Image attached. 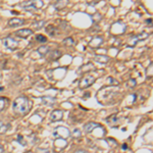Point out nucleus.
<instances>
[{"instance_id":"18","label":"nucleus","mask_w":153,"mask_h":153,"mask_svg":"<svg viewBox=\"0 0 153 153\" xmlns=\"http://www.w3.org/2000/svg\"><path fill=\"white\" fill-rule=\"evenodd\" d=\"M45 25V21H39V22H36V23L33 24V26L35 27V30H39L41 29L42 27Z\"/></svg>"},{"instance_id":"4","label":"nucleus","mask_w":153,"mask_h":153,"mask_svg":"<svg viewBox=\"0 0 153 153\" xmlns=\"http://www.w3.org/2000/svg\"><path fill=\"white\" fill-rule=\"evenodd\" d=\"M53 135L55 136V137H59V138H68L70 137L71 133L68 129H66L65 127H59V128H56L55 130H54L53 132Z\"/></svg>"},{"instance_id":"24","label":"nucleus","mask_w":153,"mask_h":153,"mask_svg":"<svg viewBox=\"0 0 153 153\" xmlns=\"http://www.w3.org/2000/svg\"><path fill=\"white\" fill-rule=\"evenodd\" d=\"M129 85L130 86H133V87H135V86H136V80H135V79H131V80L129 81Z\"/></svg>"},{"instance_id":"3","label":"nucleus","mask_w":153,"mask_h":153,"mask_svg":"<svg viewBox=\"0 0 153 153\" xmlns=\"http://www.w3.org/2000/svg\"><path fill=\"white\" fill-rule=\"evenodd\" d=\"M95 82V78L93 76H84V78L82 79V80L80 81V84H79V86H80L81 89H86L88 87H90L91 85H92L93 83Z\"/></svg>"},{"instance_id":"5","label":"nucleus","mask_w":153,"mask_h":153,"mask_svg":"<svg viewBox=\"0 0 153 153\" xmlns=\"http://www.w3.org/2000/svg\"><path fill=\"white\" fill-rule=\"evenodd\" d=\"M62 117H63V112H62V110H59V109L53 110L50 114L51 122H58V120H62Z\"/></svg>"},{"instance_id":"11","label":"nucleus","mask_w":153,"mask_h":153,"mask_svg":"<svg viewBox=\"0 0 153 153\" xmlns=\"http://www.w3.org/2000/svg\"><path fill=\"white\" fill-rule=\"evenodd\" d=\"M42 102L44 103V104H47V105H51L53 104L54 102H55V99H54L53 97H43L42 98Z\"/></svg>"},{"instance_id":"9","label":"nucleus","mask_w":153,"mask_h":153,"mask_svg":"<svg viewBox=\"0 0 153 153\" xmlns=\"http://www.w3.org/2000/svg\"><path fill=\"white\" fill-rule=\"evenodd\" d=\"M103 43V38L102 37H95L93 38L92 40L90 42V46L93 48H96V47H99L101 44Z\"/></svg>"},{"instance_id":"20","label":"nucleus","mask_w":153,"mask_h":153,"mask_svg":"<svg viewBox=\"0 0 153 153\" xmlns=\"http://www.w3.org/2000/svg\"><path fill=\"white\" fill-rule=\"evenodd\" d=\"M63 43H65V45H68V46H71L74 45V39L73 38H66L63 40Z\"/></svg>"},{"instance_id":"8","label":"nucleus","mask_w":153,"mask_h":153,"mask_svg":"<svg viewBox=\"0 0 153 153\" xmlns=\"http://www.w3.org/2000/svg\"><path fill=\"white\" fill-rule=\"evenodd\" d=\"M100 127L99 124H97V123H88V124H86L84 126V131H85L86 133H91L92 131H94L96 128Z\"/></svg>"},{"instance_id":"13","label":"nucleus","mask_w":153,"mask_h":153,"mask_svg":"<svg viewBox=\"0 0 153 153\" xmlns=\"http://www.w3.org/2000/svg\"><path fill=\"white\" fill-rule=\"evenodd\" d=\"M49 52V47L48 46H41V47L38 48V53L40 55H46Z\"/></svg>"},{"instance_id":"12","label":"nucleus","mask_w":153,"mask_h":153,"mask_svg":"<svg viewBox=\"0 0 153 153\" xmlns=\"http://www.w3.org/2000/svg\"><path fill=\"white\" fill-rule=\"evenodd\" d=\"M60 55H61V52L59 50H53V51H51V53H50V59L56 60V59H58L60 57Z\"/></svg>"},{"instance_id":"26","label":"nucleus","mask_w":153,"mask_h":153,"mask_svg":"<svg viewBox=\"0 0 153 153\" xmlns=\"http://www.w3.org/2000/svg\"><path fill=\"white\" fill-rule=\"evenodd\" d=\"M3 152H4L3 146H0V153H3Z\"/></svg>"},{"instance_id":"25","label":"nucleus","mask_w":153,"mask_h":153,"mask_svg":"<svg viewBox=\"0 0 153 153\" xmlns=\"http://www.w3.org/2000/svg\"><path fill=\"white\" fill-rule=\"evenodd\" d=\"M76 153H87V152L84 151V150H78V151H76Z\"/></svg>"},{"instance_id":"28","label":"nucleus","mask_w":153,"mask_h":153,"mask_svg":"<svg viewBox=\"0 0 153 153\" xmlns=\"http://www.w3.org/2000/svg\"><path fill=\"white\" fill-rule=\"evenodd\" d=\"M3 90V87H0V91H2Z\"/></svg>"},{"instance_id":"2","label":"nucleus","mask_w":153,"mask_h":153,"mask_svg":"<svg viewBox=\"0 0 153 153\" xmlns=\"http://www.w3.org/2000/svg\"><path fill=\"white\" fill-rule=\"evenodd\" d=\"M2 42H3V45L9 50H16L19 47V42L14 40L13 38H11V37H6L2 40Z\"/></svg>"},{"instance_id":"23","label":"nucleus","mask_w":153,"mask_h":153,"mask_svg":"<svg viewBox=\"0 0 153 153\" xmlns=\"http://www.w3.org/2000/svg\"><path fill=\"white\" fill-rule=\"evenodd\" d=\"M74 136H75V137H80V136H81L80 130H79V129H76L75 131H74Z\"/></svg>"},{"instance_id":"1","label":"nucleus","mask_w":153,"mask_h":153,"mask_svg":"<svg viewBox=\"0 0 153 153\" xmlns=\"http://www.w3.org/2000/svg\"><path fill=\"white\" fill-rule=\"evenodd\" d=\"M29 106H30V103H29L28 98L24 97V96L18 97L13 101V104H12L13 111L16 112V114H26V113L29 111Z\"/></svg>"},{"instance_id":"21","label":"nucleus","mask_w":153,"mask_h":153,"mask_svg":"<svg viewBox=\"0 0 153 153\" xmlns=\"http://www.w3.org/2000/svg\"><path fill=\"white\" fill-rule=\"evenodd\" d=\"M18 142H19L22 145H24V146L27 144V142H25V141H24V138H23V136H21V135H19V137H18Z\"/></svg>"},{"instance_id":"27","label":"nucleus","mask_w":153,"mask_h":153,"mask_svg":"<svg viewBox=\"0 0 153 153\" xmlns=\"http://www.w3.org/2000/svg\"><path fill=\"white\" fill-rule=\"evenodd\" d=\"M127 147H128V145L127 144H124V145H123V149H127Z\"/></svg>"},{"instance_id":"15","label":"nucleus","mask_w":153,"mask_h":153,"mask_svg":"<svg viewBox=\"0 0 153 153\" xmlns=\"http://www.w3.org/2000/svg\"><path fill=\"white\" fill-rule=\"evenodd\" d=\"M9 126L4 124L2 120H0V134H4V133L7 132V130H8Z\"/></svg>"},{"instance_id":"22","label":"nucleus","mask_w":153,"mask_h":153,"mask_svg":"<svg viewBox=\"0 0 153 153\" xmlns=\"http://www.w3.org/2000/svg\"><path fill=\"white\" fill-rule=\"evenodd\" d=\"M4 105H5V102H4L3 98H0V111H2L4 108Z\"/></svg>"},{"instance_id":"7","label":"nucleus","mask_w":153,"mask_h":153,"mask_svg":"<svg viewBox=\"0 0 153 153\" xmlns=\"http://www.w3.org/2000/svg\"><path fill=\"white\" fill-rule=\"evenodd\" d=\"M25 21L22 19H18V18H13L11 19L10 21L8 22V25L9 27H11V28H16V27H19V26H22V25H24Z\"/></svg>"},{"instance_id":"17","label":"nucleus","mask_w":153,"mask_h":153,"mask_svg":"<svg viewBox=\"0 0 153 153\" xmlns=\"http://www.w3.org/2000/svg\"><path fill=\"white\" fill-rule=\"evenodd\" d=\"M148 37H149V34L143 32V33H141V34H139V35L136 36V38H137V40H145V39H147Z\"/></svg>"},{"instance_id":"19","label":"nucleus","mask_w":153,"mask_h":153,"mask_svg":"<svg viewBox=\"0 0 153 153\" xmlns=\"http://www.w3.org/2000/svg\"><path fill=\"white\" fill-rule=\"evenodd\" d=\"M36 40L37 42H39V43H45V42H47V38L44 37L43 35H38L36 37Z\"/></svg>"},{"instance_id":"14","label":"nucleus","mask_w":153,"mask_h":153,"mask_svg":"<svg viewBox=\"0 0 153 153\" xmlns=\"http://www.w3.org/2000/svg\"><path fill=\"white\" fill-rule=\"evenodd\" d=\"M95 60L101 63H106L108 61V57L104 55H96L95 56Z\"/></svg>"},{"instance_id":"10","label":"nucleus","mask_w":153,"mask_h":153,"mask_svg":"<svg viewBox=\"0 0 153 153\" xmlns=\"http://www.w3.org/2000/svg\"><path fill=\"white\" fill-rule=\"evenodd\" d=\"M22 6H23L26 10H34V9H36L35 1H26L22 4Z\"/></svg>"},{"instance_id":"6","label":"nucleus","mask_w":153,"mask_h":153,"mask_svg":"<svg viewBox=\"0 0 153 153\" xmlns=\"http://www.w3.org/2000/svg\"><path fill=\"white\" fill-rule=\"evenodd\" d=\"M33 34V31L31 29H22L16 32V35L21 37V38H27V37L31 36Z\"/></svg>"},{"instance_id":"16","label":"nucleus","mask_w":153,"mask_h":153,"mask_svg":"<svg viewBox=\"0 0 153 153\" xmlns=\"http://www.w3.org/2000/svg\"><path fill=\"white\" fill-rule=\"evenodd\" d=\"M152 75H153V68H152V62H150L149 66H148L146 70V76L147 78H151Z\"/></svg>"}]
</instances>
